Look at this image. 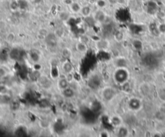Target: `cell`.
I'll return each mask as SVG.
<instances>
[{
  "mask_svg": "<svg viewBox=\"0 0 165 137\" xmlns=\"http://www.w3.org/2000/svg\"><path fill=\"white\" fill-rule=\"evenodd\" d=\"M113 80L114 82L119 85L122 86L128 82L129 78V73L126 67L116 68L113 73Z\"/></svg>",
  "mask_w": 165,
  "mask_h": 137,
  "instance_id": "6da1fadb",
  "label": "cell"
},
{
  "mask_svg": "<svg viewBox=\"0 0 165 137\" xmlns=\"http://www.w3.org/2000/svg\"><path fill=\"white\" fill-rule=\"evenodd\" d=\"M116 94V90L114 87L111 86H107L102 89L101 95L103 100H104L106 102H110L115 98Z\"/></svg>",
  "mask_w": 165,
  "mask_h": 137,
  "instance_id": "7a4b0ae2",
  "label": "cell"
},
{
  "mask_svg": "<svg viewBox=\"0 0 165 137\" xmlns=\"http://www.w3.org/2000/svg\"><path fill=\"white\" fill-rule=\"evenodd\" d=\"M61 69L63 73L65 74V76L72 75L74 72V65L68 59H65V60L62 62Z\"/></svg>",
  "mask_w": 165,
  "mask_h": 137,
  "instance_id": "3957f363",
  "label": "cell"
},
{
  "mask_svg": "<svg viewBox=\"0 0 165 137\" xmlns=\"http://www.w3.org/2000/svg\"><path fill=\"white\" fill-rule=\"evenodd\" d=\"M116 18L121 23H126L128 21L130 18L129 10L126 8H120L116 13Z\"/></svg>",
  "mask_w": 165,
  "mask_h": 137,
  "instance_id": "277c9868",
  "label": "cell"
},
{
  "mask_svg": "<svg viewBox=\"0 0 165 137\" xmlns=\"http://www.w3.org/2000/svg\"><path fill=\"white\" fill-rule=\"evenodd\" d=\"M128 105L130 110L133 111H138L140 110L142 107V102L141 99L137 97H133L130 98L128 101Z\"/></svg>",
  "mask_w": 165,
  "mask_h": 137,
  "instance_id": "5b68a950",
  "label": "cell"
},
{
  "mask_svg": "<svg viewBox=\"0 0 165 137\" xmlns=\"http://www.w3.org/2000/svg\"><path fill=\"white\" fill-rule=\"evenodd\" d=\"M68 86H70V81L68 80L66 76H60L58 77L57 81V87L61 92Z\"/></svg>",
  "mask_w": 165,
  "mask_h": 137,
  "instance_id": "8992f818",
  "label": "cell"
},
{
  "mask_svg": "<svg viewBox=\"0 0 165 137\" xmlns=\"http://www.w3.org/2000/svg\"><path fill=\"white\" fill-rule=\"evenodd\" d=\"M75 48L76 49V51L78 52L79 54H81V55L86 54L88 49L87 44L85 42L80 41V40H79V41L76 44Z\"/></svg>",
  "mask_w": 165,
  "mask_h": 137,
  "instance_id": "52a82bcc",
  "label": "cell"
},
{
  "mask_svg": "<svg viewBox=\"0 0 165 137\" xmlns=\"http://www.w3.org/2000/svg\"><path fill=\"white\" fill-rule=\"evenodd\" d=\"M93 17H94L95 22H98V23H103L105 21L107 15H106L104 11H103L101 9H99V10L95 12Z\"/></svg>",
  "mask_w": 165,
  "mask_h": 137,
  "instance_id": "ba28073f",
  "label": "cell"
},
{
  "mask_svg": "<svg viewBox=\"0 0 165 137\" xmlns=\"http://www.w3.org/2000/svg\"><path fill=\"white\" fill-rule=\"evenodd\" d=\"M146 11L148 14L154 15L156 13L158 10V6L156 3L154 1H150L147 3L146 6Z\"/></svg>",
  "mask_w": 165,
  "mask_h": 137,
  "instance_id": "9c48e42d",
  "label": "cell"
},
{
  "mask_svg": "<svg viewBox=\"0 0 165 137\" xmlns=\"http://www.w3.org/2000/svg\"><path fill=\"white\" fill-rule=\"evenodd\" d=\"M61 94L64 98L67 99H70L75 97L76 93L73 89H72L71 87L68 86L67 89L62 90Z\"/></svg>",
  "mask_w": 165,
  "mask_h": 137,
  "instance_id": "30bf717a",
  "label": "cell"
},
{
  "mask_svg": "<svg viewBox=\"0 0 165 137\" xmlns=\"http://www.w3.org/2000/svg\"><path fill=\"white\" fill-rule=\"evenodd\" d=\"M68 7H69L70 11L74 14H80L82 8L81 5L76 1H73L70 5H68Z\"/></svg>",
  "mask_w": 165,
  "mask_h": 137,
  "instance_id": "8fae6325",
  "label": "cell"
},
{
  "mask_svg": "<svg viewBox=\"0 0 165 137\" xmlns=\"http://www.w3.org/2000/svg\"><path fill=\"white\" fill-rule=\"evenodd\" d=\"M80 14L84 18H86V17H88L90 16L92 14L91 7H90L89 5L83 6V7H82L81 8V10Z\"/></svg>",
  "mask_w": 165,
  "mask_h": 137,
  "instance_id": "7c38bea8",
  "label": "cell"
},
{
  "mask_svg": "<svg viewBox=\"0 0 165 137\" xmlns=\"http://www.w3.org/2000/svg\"><path fill=\"white\" fill-rule=\"evenodd\" d=\"M96 48L101 50H105L108 47V42L107 40H99L95 44Z\"/></svg>",
  "mask_w": 165,
  "mask_h": 137,
  "instance_id": "4fadbf2b",
  "label": "cell"
},
{
  "mask_svg": "<svg viewBox=\"0 0 165 137\" xmlns=\"http://www.w3.org/2000/svg\"><path fill=\"white\" fill-rule=\"evenodd\" d=\"M117 136H127L129 135V129L125 126H120L117 130Z\"/></svg>",
  "mask_w": 165,
  "mask_h": 137,
  "instance_id": "5bb4252c",
  "label": "cell"
},
{
  "mask_svg": "<svg viewBox=\"0 0 165 137\" xmlns=\"http://www.w3.org/2000/svg\"><path fill=\"white\" fill-rule=\"evenodd\" d=\"M29 57L34 64L39 63V61L40 60V55L38 52L36 51H30L29 53Z\"/></svg>",
  "mask_w": 165,
  "mask_h": 137,
  "instance_id": "9a60e30c",
  "label": "cell"
},
{
  "mask_svg": "<svg viewBox=\"0 0 165 137\" xmlns=\"http://www.w3.org/2000/svg\"><path fill=\"white\" fill-rule=\"evenodd\" d=\"M110 122L115 127H119L121 126L122 123V120L119 116H114L110 118Z\"/></svg>",
  "mask_w": 165,
  "mask_h": 137,
  "instance_id": "2e32d148",
  "label": "cell"
},
{
  "mask_svg": "<svg viewBox=\"0 0 165 137\" xmlns=\"http://www.w3.org/2000/svg\"><path fill=\"white\" fill-rule=\"evenodd\" d=\"M149 30L150 31L152 34L155 36H158L161 33L159 27L155 23H150L149 25Z\"/></svg>",
  "mask_w": 165,
  "mask_h": 137,
  "instance_id": "e0dca14e",
  "label": "cell"
},
{
  "mask_svg": "<svg viewBox=\"0 0 165 137\" xmlns=\"http://www.w3.org/2000/svg\"><path fill=\"white\" fill-rule=\"evenodd\" d=\"M8 74V71L5 67L0 65V80L5 78Z\"/></svg>",
  "mask_w": 165,
  "mask_h": 137,
  "instance_id": "ac0fdd59",
  "label": "cell"
},
{
  "mask_svg": "<svg viewBox=\"0 0 165 137\" xmlns=\"http://www.w3.org/2000/svg\"><path fill=\"white\" fill-rule=\"evenodd\" d=\"M71 51L69 49L64 48L62 51V55L65 59H69L71 57Z\"/></svg>",
  "mask_w": 165,
  "mask_h": 137,
  "instance_id": "d6986e66",
  "label": "cell"
},
{
  "mask_svg": "<svg viewBox=\"0 0 165 137\" xmlns=\"http://www.w3.org/2000/svg\"><path fill=\"white\" fill-rule=\"evenodd\" d=\"M56 39L54 37H51V35H48L47 37V44L50 46H55L56 44Z\"/></svg>",
  "mask_w": 165,
  "mask_h": 137,
  "instance_id": "ffe728a7",
  "label": "cell"
},
{
  "mask_svg": "<svg viewBox=\"0 0 165 137\" xmlns=\"http://www.w3.org/2000/svg\"><path fill=\"white\" fill-rule=\"evenodd\" d=\"M123 33L122 32H120V31H117V32L114 33V38L118 42L121 41L123 39Z\"/></svg>",
  "mask_w": 165,
  "mask_h": 137,
  "instance_id": "44dd1931",
  "label": "cell"
},
{
  "mask_svg": "<svg viewBox=\"0 0 165 137\" xmlns=\"http://www.w3.org/2000/svg\"><path fill=\"white\" fill-rule=\"evenodd\" d=\"M8 89L5 85L0 84V95L8 94Z\"/></svg>",
  "mask_w": 165,
  "mask_h": 137,
  "instance_id": "7402d4cb",
  "label": "cell"
},
{
  "mask_svg": "<svg viewBox=\"0 0 165 137\" xmlns=\"http://www.w3.org/2000/svg\"><path fill=\"white\" fill-rule=\"evenodd\" d=\"M95 4L99 8L102 9L107 5V2H106L105 0H97L95 2Z\"/></svg>",
  "mask_w": 165,
  "mask_h": 137,
  "instance_id": "603a6c76",
  "label": "cell"
},
{
  "mask_svg": "<svg viewBox=\"0 0 165 137\" xmlns=\"http://www.w3.org/2000/svg\"><path fill=\"white\" fill-rule=\"evenodd\" d=\"M158 27L161 33H165V24H161Z\"/></svg>",
  "mask_w": 165,
  "mask_h": 137,
  "instance_id": "cb8c5ba5",
  "label": "cell"
},
{
  "mask_svg": "<svg viewBox=\"0 0 165 137\" xmlns=\"http://www.w3.org/2000/svg\"><path fill=\"white\" fill-rule=\"evenodd\" d=\"M108 1L109 3H110V4L114 5V4L117 3L119 1V0H108Z\"/></svg>",
  "mask_w": 165,
  "mask_h": 137,
  "instance_id": "d4e9b609",
  "label": "cell"
}]
</instances>
